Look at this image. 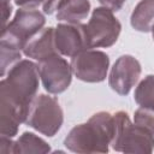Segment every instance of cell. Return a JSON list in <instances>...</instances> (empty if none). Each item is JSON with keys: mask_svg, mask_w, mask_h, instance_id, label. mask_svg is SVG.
Masks as SVG:
<instances>
[{"mask_svg": "<svg viewBox=\"0 0 154 154\" xmlns=\"http://www.w3.org/2000/svg\"><path fill=\"white\" fill-rule=\"evenodd\" d=\"M114 136V116L108 112L93 114L87 123L73 126L64 146L73 153H107Z\"/></svg>", "mask_w": 154, "mask_h": 154, "instance_id": "obj_1", "label": "cell"}, {"mask_svg": "<svg viewBox=\"0 0 154 154\" xmlns=\"http://www.w3.org/2000/svg\"><path fill=\"white\" fill-rule=\"evenodd\" d=\"M38 64L23 59L17 61L7 72V77L0 82V97L7 100L25 116L30 103L36 97L40 83Z\"/></svg>", "mask_w": 154, "mask_h": 154, "instance_id": "obj_2", "label": "cell"}, {"mask_svg": "<svg viewBox=\"0 0 154 154\" xmlns=\"http://www.w3.org/2000/svg\"><path fill=\"white\" fill-rule=\"evenodd\" d=\"M114 116V136L112 148L123 153H152L154 150V135L141 125L132 123L124 111Z\"/></svg>", "mask_w": 154, "mask_h": 154, "instance_id": "obj_3", "label": "cell"}, {"mask_svg": "<svg viewBox=\"0 0 154 154\" xmlns=\"http://www.w3.org/2000/svg\"><path fill=\"white\" fill-rule=\"evenodd\" d=\"M46 23V17L37 10L20 7L13 19L2 28L0 46L23 51L26 42L40 32Z\"/></svg>", "mask_w": 154, "mask_h": 154, "instance_id": "obj_4", "label": "cell"}, {"mask_svg": "<svg viewBox=\"0 0 154 154\" xmlns=\"http://www.w3.org/2000/svg\"><path fill=\"white\" fill-rule=\"evenodd\" d=\"M64 113L54 96L40 94L30 103L25 124L40 134L53 137L61 128Z\"/></svg>", "mask_w": 154, "mask_h": 154, "instance_id": "obj_5", "label": "cell"}, {"mask_svg": "<svg viewBox=\"0 0 154 154\" xmlns=\"http://www.w3.org/2000/svg\"><path fill=\"white\" fill-rule=\"evenodd\" d=\"M122 31V24L108 7L101 6L93 10L91 17L85 24L89 49L107 48L113 46Z\"/></svg>", "mask_w": 154, "mask_h": 154, "instance_id": "obj_6", "label": "cell"}, {"mask_svg": "<svg viewBox=\"0 0 154 154\" xmlns=\"http://www.w3.org/2000/svg\"><path fill=\"white\" fill-rule=\"evenodd\" d=\"M38 71L43 88L49 94L64 93L71 84L72 69L71 64L55 53L38 61Z\"/></svg>", "mask_w": 154, "mask_h": 154, "instance_id": "obj_7", "label": "cell"}, {"mask_svg": "<svg viewBox=\"0 0 154 154\" xmlns=\"http://www.w3.org/2000/svg\"><path fill=\"white\" fill-rule=\"evenodd\" d=\"M71 69L73 75L88 83H100L106 79L109 58L102 51L85 49L71 58Z\"/></svg>", "mask_w": 154, "mask_h": 154, "instance_id": "obj_8", "label": "cell"}, {"mask_svg": "<svg viewBox=\"0 0 154 154\" xmlns=\"http://www.w3.org/2000/svg\"><path fill=\"white\" fill-rule=\"evenodd\" d=\"M141 72L142 67L136 58L130 54L120 55L111 69L108 84L113 91L125 96L138 82Z\"/></svg>", "mask_w": 154, "mask_h": 154, "instance_id": "obj_9", "label": "cell"}, {"mask_svg": "<svg viewBox=\"0 0 154 154\" xmlns=\"http://www.w3.org/2000/svg\"><path fill=\"white\" fill-rule=\"evenodd\" d=\"M54 43L59 54L73 58L81 52L89 49L85 24L60 23L54 28Z\"/></svg>", "mask_w": 154, "mask_h": 154, "instance_id": "obj_10", "label": "cell"}, {"mask_svg": "<svg viewBox=\"0 0 154 154\" xmlns=\"http://www.w3.org/2000/svg\"><path fill=\"white\" fill-rule=\"evenodd\" d=\"M25 57L37 61L58 53L54 43V28H43L32 38H30L23 48Z\"/></svg>", "mask_w": 154, "mask_h": 154, "instance_id": "obj_11", "label": "cell"}, {"mask_svg": "<svg viewBox=\"0 0 154 154\" xmlns=\"http://www.w3.org/2000/svg\"><path fill=\"white\" fill-rule=\"evenodd\" d=\"M130 24L137 31H152L154 29V0H141L131 13Z\"/></svg>", "mask_w": 154, "mask_h": 154, "instance_id": "obj_12", "label": "cell"}, {"mask_svg": "<svg viewBox=\"0 0 154 154\" xmlns=\"http://www.w3.org/2000/svg\"><path fill=\"white\" fill-rule=\"evenodd\" d=\"M90 12L89 0H70L61 10L57 12V19L66 23H81Z\"/></svg>", "mask_w": 154, "mask_h": 154, "instance_id": "obj_13", "label": "cell"}, {"mask_svg": "<svg viewBox=\"0 0 154 154\" xmlns=\"http://www.w3.org/2000/svg\"><path fill=\"white\" fill-rule=\"evenodd\" d=\"M51 152L49 144L41 137L36 136L32 132H24L20 137L14 142L13 154H30L38 153L46 154Z\"/></svg>", "mask_w": 154, "mask_h": 154, "instance_id": "obj_14", "label": "cell"}, {"mask_svg": "<svg viewBox=\"0 0 154 154\" xmlns=\"http://www.w3.org/2000/svg\"><path fill=\"white\" fill-rule=\"evenodd\" d=\"M134 99L140 107L154 111V75L146 76L136 87Z\"/></svg>", "mask_w": 154, "mask_h": 154, "instance_id": "obj_15", "label": "cell"}, {"mask_svg": "<svg viewBox=\"0 0 154 154\" xmlns=\"http://www.w3.org/2000/svg\"><path fill=\"white\" fill-rule=\"evenodd\" d=\"M0 60H1V76L4 77L7 69L13 66L17 61L20 60V51L13 49L10 47L0 46Z\"/></svg>", "mask_w": 154, "mask_h": 154, "instance_id": "obj_16", "label": "cell"}, {"mask_svg": "<svg viewBox=\"0 0 154 154\" xmlns=\"http://www.w3.org/2000/svg\"><path fill=\"white\" fill-rule=\"evenodd\" d=\"M134 122H135V124L143 126L150 134L154 135V111L140 107L138 109L135 111Z\"/></svg>", "mask_w": 154, "mask_h": 154, "instance_id": "obj_17", "label": "cell"}, {"mask_svg": "<svg viewBox=\"0 0 154 154\" xmlns=\"http://www.w3.org/2000/svg\"><path fill=\"white\" fill-rule=\"evenodd\" d=\"M70 0H45L42 4L43 12L46 14H53L54 12H58L61 10Z\"/></svg>", "mask_w": 154, "mask_h": 154, "instance_id": "obj_18", "label": "cell"}, {"mask_svg": "<svg viewBox=\"0 0 154 154\" xmlns=\"http://www.w3.org/2000/svg\"><path fill=\"white\" fill-rule=\"evenodd\" d=\"M14 149V141H12V137L2 136L0 137V153L4 154H13Z\"/></svg>", "mask_w": 154, "mask_h": 154, "instance_id": "obj_19", "label": "cell"}, {"mask_svg": "<svg viewBox=\"0 0 154 154\" xmlns=\"http://www.w3.org/2000/svg\"><path fill=\"white\" fill-rule=\"evenodd\" d=\"M12 13L11 0H1V14H2V28L7 25L8 18Z\"/></svg>", "mask_w": 154, "mask_h": 154, "instance_id": "obj_20", "label": "cell"}, {"mask_svg": "<svg viewBox=\"0 0 154 154\" xmlns=\"http://www.w3.org/2000/svg\"><path fill=\"white\" fill-rule=\"evenodd\" d=\"M102 6H105V7H108V8H111L113 12L116 11H119L122 7H123V5H124V2H125V0H97Z\"/></svg>", "mask_w": 154, "mask_h": 154, "instance_id": "obj_21", "label": "cell"}, {"mask_svg": "<svg viewBox=\"0 0 154 154\" xmlns=\"http://www.w3.org/2000/svg\"><path fill=\"white\" fill-rule=\"evenodd\" d=\"M45 0H14V4L18 5L19 7H25V8H34L38 6L40 4H43Z\"/></svg>", "mask_w": 154, "mask_h": 154, "instance_id": "obj_22", "label": "cell"}, {"mask_svg": "<svg viewBox=\"0 0 154 154\" xmlns=\"http://www.w3.org/2000/svg\"><path fill=\"white\" fill-rule=\"evenodd\" d=\"M152 34H153V40H154V29L152 30Z\"/></svg>", "mask_w": 154, "mask_h": 154, "instance_id": "obj_23", "label": "cell"}]
</instances>
